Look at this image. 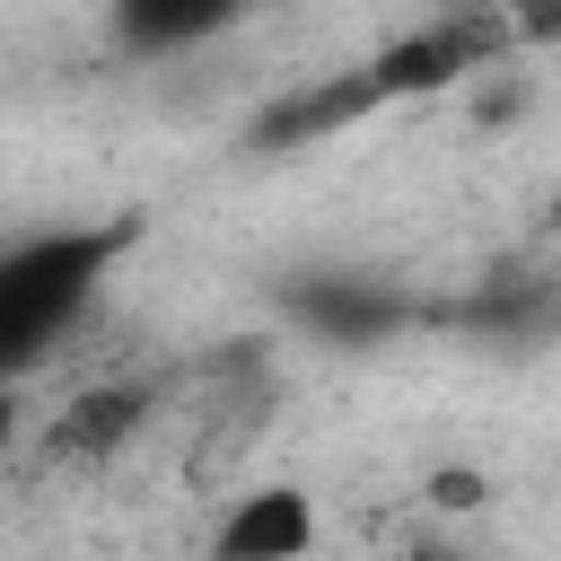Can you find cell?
Segmentation results:
<instances>
[{
  "instance_id": "6da1fadb",
  "label": "cell",
  "mask_w": 561,
  "mask_h": 561,
  "mask_svg": "<svg viewBox=\"0 0 561 561\" xmlns=\"http://www.w3.org/2000/svg\"><path fill=\"white\" fill-rule=\"evenodd\" d=\"M131 245H140V219H70V228L0 237V386H26L96 316Z\"/></svg>"
},
{
  "instance_id": "7a4b0ae2",
  "label": "cell",
  "mask_w": 561,
  "mask_h": 561,
  "mask_svg": "<svg viewBox=\"0 0 561 561\" xmlns=\"http://www.w3.org/2000/svg\"><path fill=\"white\" fill-rule=\"evenodd\" d=\"M280 316L324 351H386L430 324V298L377 280V272H280Z\"/></svg>"
},
{
  "instance_id": "3957f363",
  "label": "cell",
  "mask_w": 561,
  "mask_h": 561,
  "mask_svg": "<svg viewBox=\"0 0 561 561\" xmlns=\"http://www.w3.org/2000/svg\"><path fill=\"white\" fill-rule=\"evenodd\" d=\"M307 552H316V500L298 482H263L228 500V517L210 526V561H307Z\"/></svg>"
},
{
  "instance_id": "277c9868",
  "label": "cell",
  "mask_w": 561,
  "mask_h": 561,
  "mask_svg": "<svg viewBox=\"0 0 561 561\" xmlns=\"http://www.w3.org/2000/svg\"><path fill=\"white\" fill-rule=\"evenodd\" d=\"M228 26H237L228 0H123L105 18L114 53H140V61H175V53H193V44L228 35Z\"/></svg>"
},
{
  "instance_id": "5b68a950",
  "label": "cell",
  "mask_w": 561,
  "mask_h": 561,
  "mask_svg": "<svg viewBox=\"0 0 561 561\" xmlns=\"http://www.w3.org/2000/svg\"><path fill=\"white\" fill-rule=\"evenodd\" d=\"M140 421H149V394H140V386H88V394H70V412L53 421V447H61V456H105V447H123Z\"/></svg>"
},
{
  "instance_id": "8992f818",
  "label": "cell",
  "mask_w": 561,
  "mask_h": 561,
  "mask_svg": "<svg viewBox=\"0 0 561 561\" xmlns=\"http://www.w3.org/2000/svg\"><path fill=\"white\" fill-rule=\"evenodd\" d=\"M18 430H26V386H0V456L18 447Z\"/></svg>"
},
{
  "instance_id": "52a82bcc",
  "label": "cell",
  "mask_w": 561,
  "mask_h": 561,
  "mask_svg": "<svg viewBox=\"0 0 561 561\" xmlns=\"http://www.w3.org/2000/svg\"><path fill=\"white\" fill-rule=\"evenodd\" d=\"M412 561H465V552H412Z\"/></svg>"
}]
</instances>
